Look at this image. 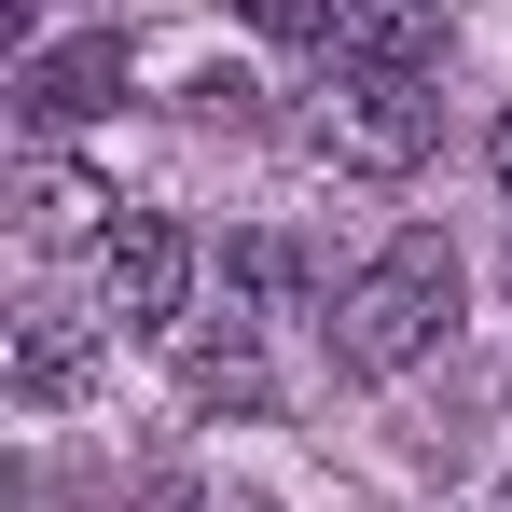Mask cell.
<instances>
[{"instance_id":"obj_3","label":"cell","mask_w":512,"mask_h":512,"mask_svg":"<svg viewBox=\"0 0 512 512\" xmlns=\"http://www.w3.org/2000/svg\"><path fill=\"white\" fill-rule=\"evenodd\" d=\"M180 305H194V236L167 208H125L97 236V319L111 333H180Z\"/></svg>"},{"instance_id":"obj_5","label":"cell","mask_w":512,"mask_h":512,"mask_svg":"<svg viewBox=\"0 0 512 512\" xmlns=\"http://www.w3.org/2000/svg\"><path fill=\"white\" fill-rule=\"evenodd\" d=\"M14 222H28L42 250H84V236H111L125 208H111V180H97V167H70V153H28V167H14Z\"/></svg>"},{"instance_id":"obj_2","label":"cell","mask_w":512,"mask_h":512,"mask_svg":"<svg viewBox=\"0 0 512 512\" xmlns=\"http://www.w3.org/2000/svg\"><path fill=\"white\" fill-rule=\"evenodd\" d=\"M429 139H443V97L416 70H319V97H305V153H333L360 180L429 167Z\"/></svg>"},{"instance_id":"obj_6","label":"cell","mask_w":512,"mask_h":512,"mask_svg":"<svg viewBox=\"0 0 512 512\" xmlns=\"http://www.w3.org/2000/svg\"><path fill=\"white\" fill-rule=\"evenodd\" d=\"M0 388H14L28 416L84 402V388H97V319H14V360H0Z\"/></svg>"},{"instance_id":"obj_1","label":"cell","mask_w":512,"mask_h":512,"mask_svg":"<svg viewBox=\"0 0 512 512\" xmlns=\"http://www.w3.org/2000/svg\"><path fill=\"white\" fill-rule=\"evenodd\" d=\"M443 333H457V250H443V236H388V250L333 291V374H360V388L416 374Z\"/></svg>"},{"instance_id":"obj_4","label":"cell","mask_w":512,"mask_h":512,"mask_svg":"<svg viewBox=\"0 0 512 512\" xmlns=\"http://www.w3.org/2000/svg\"><path fill=\"white\" fill-rule=\"evenodd\" d=\"M125 97V42L84 28V42H28L14 56V111H28V139H56V125H97Z\"/></svg>"},{"instance_id":"obj_7","label":"cell","mask_w":512,"mask_h":512,"mask_svg":"<svg viewBox=\"0 0 512 512\" xmlns=\"http://www.w3.org/2000/svg\"><path fill=\"white\" fill-rule=\"evenodd\" d=\"M180 402H208V416H263V346H250V319L180 333Z\"/></svg>"},{"instance_id":"obj_11","label":"cell","mask_w":512,"mask_h":512,"mask_svg":"<svg viewBox=\"0 0 512 512\" xmlns=\"http://www.w3.org/2000/svg\"><path fill=\"white\" fill-rule=\"evenodd\" d=\"M125 512H194V499H125Z\"/></svg>"},{"instance_id":"obj_8","label":"cell","mask_w":512,"mask_h":512,"mask_svg":"<svg viewBox=\"0 0 512 512\" xmlns=\"http://www.w3.org/2000/svg\"><path fill=\"white\" fill-rule=\"evenodd\" d=\"M236 291H250L263 319H277V305H291V291H305V263L277 250V236H250V250H236Z\"/></svg>"},{"instance_id":"obj_10","label":"cell","mask_w":512,"mask_h":512,"mask_svg":"<svg viewBox=\"0 0 512 512\" xmlns=\"http://www.w3.org/2000/svg\"><path fill=\"white\" fill-rule=\"evenodd\" d=\"M485 512H512V471H499V485H485Z\"/></svg>"},{"instance_id":"obj_9","label":"cell","mask_w":512,"mask_h":512,"mask_svg":"<svg viewBox=\"0 0 512 512\" xmlns=\"http://www.w3.org/2000/svg\"><path fill=\"white\" fill-rule=\"evenodd\" d=\"M485 153H499V194H512V125H499V139H485Z\"/></svg>"}]
</instances>
